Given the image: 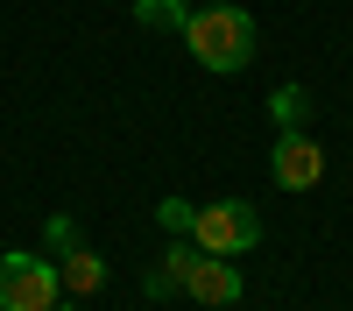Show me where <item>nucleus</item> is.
I'll use <instances>...</instances> for the list:
<instances>
[{
  "mask_svg": "<svg viewBox=\"0 0 353 311\" xmlns=\"http://www.w3.org/2000/svg\"><path fill=\"white\" fill-rule=\"evenodd\" d=\"M184 14H191L184 0H134V21L141 28H184Z\"/></svg>",
  "mask_w": 353,
  "mask_h": 311,
  "instance_id": "nucleus-9",
  "label": "nucleus"
},
{
  "mask_svg": "<svg viewBox=\"0 0 353 311\" xmlns=\"http://www.w3.org/2000/svg\"><path fill=\"white\" fill-rule=\"evenodd\" d=\"M50 311H85V304H71V297H57V304H50Z\"/></svg>",
  "mask_w": 353,
  "mask_h": 311,
  "instance_id": "nucleus-12",
  "label": "nucleus"
},
{
  "mask_svg": "<svg viewBox=\"0 0 353 311\" xmlns=\"http://www.w3.org/2000/svg\"><path fill=\"white\" fill-rule=\"evenodd\" d=\"M57 283H64V297H92L99 283H106V262H99V248L71 241L64 254H57Z\"/></svg>",
  "mask_w": 353,
  "mask_h": 311,
  "instance_id": "nucleus-6",
  "label": "nucleus"
},
{
  "mask_svg": "<svg viewBox=\"0 0 353 311\" xmlns=\"http://www.w3.org/2000/svg\"><path fill=\"white\" fill-rule=\"evenodd\" d=\"M191 262H198V241H191V234H170V254L149 269V297H170V290H184Z\"/></svg>",
  "mask_w": 353,
  "mask_h": 311,
  "instance_id": "nucleus-7",
  "label": "nucleus"
},
{
  "mask_svg": "<svg viewBox=\"0 0 353 311\" xmlns=\"http://www.w3.org/2000/svg\"><path fill=\"white\" fill-rule=\"evenodd\" d=\"M176 36L191 43V57H198L205 71H241L248 57H254V21L233 8V0H212L205 14H184Z\"/></svg>",
  "mask_w": 353,
  "mask_h": 311,
  "instance_id": "nucleus-1",
  "label": "nucleus"
},
{
  "mask_svg": "<svg viewBox=\"0 0 353 311\" xmlns=\"http://www.w3.org/2000/svg\"><path fill=\"white\" fill-rule=\"evenodd\" d=\"M43 241H57V254H64V248L78 241V219H71V212H50V226H43Z\"/></svg>",
  "mask_w": 353,
  "mask_h": 311,
  "instance_id": "nucleus-11",
  "label": "nucleus"
},
{
  "mask_svg": "<svg viewBox=\"0 0 353 311\" xmlns=\"http://www.w3.org/2000/svg\"><path fill=\"white\" fill-rule=\"evenodd\" d=\"M191 219H198V205H191V198H163V205H156V226H163V234H191Z\"/></svg>",
  "mask_w": 353,
  "mask_h": 311,
  "instance_id": "nucleus-10",
  "label": "nucleus"
},
{
  "mask_svg": "<svg viewBox=\"0 0 353 311\" xmlns=\"http://www.w3.org/2000/svg\"><path fill=\"white\" fill-rule=\"evenodd\" d=\"M269 113H276V128H311V92H304V85H276Z\"/></svg>",
  "mask_w": 353,
  "mask_h": 311,
  "instance_id": "nucleus-8",
  "label": "nucleus"
},
{
  "mask_svg": "<svg viewBox=\"0 0 353 311\" xmlns=\"http://www.w3.org/2000/svg\"><path fill=\"white\" fill-rule=\"evenodd\" d=\"M184 297H198V304H241V269H233L226 254H205L198 248V262L184 276Z\"/></svg>",
  "mask_w": 353,
  "mask_h": 311,
  "instance_id": "nucleus-5",
  "label": "nucleus"
},
{
  "mask_svg": "<svg viewBox=\"0 0 353 311\" xmlns=\"http://www.w3.org/2000/svg\"><path fill=\"white\" fill-rule=\"evenodd\" d=\"M191 241L205 248V254H248L254 241H261V212L248 205V198H219V205H198V219H191Z\"/></svg>",
  "mask_w": 353,
  "mask_h": 311,
  "instance_id": "nucleus-2",
  "label": "nucleus"
},
{
  "mask_svg": "<svg viewBox=\"0 0 353 311\" xmlns=\"http://www.w3.org/2000/svg\"><path fill=\"white\" fill-rule=\"evenodd\" d=\"M57 262H43V254H28V248H14V254H0V311H50L57 304Z\"/></svg>",
  "mask_w": 353,
  "mask_h": 311,
  "instance_id": "nucleus-3",
  "label": "nucleus"
},
{
  "mask_svg": "<svg viewBox=\"0 0 353 311\" xmlns=\"http://www.w3.org/2000/svg\"><path fill=\"white\" fill-rule=\"evenodd\" d=\"M269 170H276L283 191H311L318 177H325V149H318V134L311 128H283L276 149H269Z\"/></svg>",
  "mask_w": 353,
  "mask_h": 311,
  "instance_id": "nucleus-4",
  "label": "nucleus"
}]
</instances>
